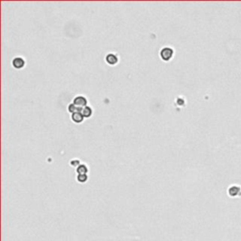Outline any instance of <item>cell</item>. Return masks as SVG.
<instances>
[{"label":"cell","mask_w":241,"mask_h":241,"mask_svg":"<svg viewBox=\"0 0 241 241\" xmlns=\"http://www.w3.org/2000/svg\"><path fill=\"white\" fill-rule=\"evenodd\" d=\"M87 103H88V101H87V99H86V97H84V96H76L75 99H74V105H75V107L77 108H79L80 110L82 109V108H86L87 107Z\"/></svg>","instance_id":"6da1fadb"},{"label":"cell","mask_w":241,"mask_h":241,"mask_svg":"<svg viewBox=\"0 0 241 241\" xmlns=\"http://www.w3.org/2000/svg\"><path fill=\"white\" fill-rule=\"evenodd\" d=\"M160 56H161V58L163 60H169L172 58V56H173V50L172 48H169V47H164L162 49V50L160 51Z\"/></svg>","instance_id":"7a4b0ae2"},{"label":"cell","mask_w":241,"mask_h":241,"mask_svg":"<svg viewBox=\"0 0 241 241\" xmlns=\"http://www.w3.org/2000/svg\"><path fill=\"white\" fill-rule=\"evenodd\" d=\"M12 65H13L14 68L21 69V68H23L24 65H25V60H24V59L17 56V58H14L12 59Z\"/></svg>","instance_id":"3957f363"},{"label":"cell","mask_w":241,"mask_h":241,"mask_svg":"<svg viewBox=\"0 0 241 241\" xmlns=\"http://www.w3.org/2000/svg\"><path fill=\"white\" fill-rule=\"evenodd\" d=\"M72 120H73V122L75 123V124H80V123L83 122L84 116L82 115V113L80 111H77V112L73 113V114H72Z\"/></svg>","instance_id":"277c9868"},{"label":"cell","mask_w":241,"mask_h":241,"mask_svg":"<svg viewBox=\"0 0 241 241\" xmlns=\"http://www.w3.org/2000/svg\"><path fill=\"white\" fill-rule=\"evenodd\" d=\"M105 61H107L108 64H110V65H115L116 63L118 62V58H117L116 55L110 53V54L107 55V56H105Z\"/></svg>","instance_id":"5b68a950"},{"label":"cell","mask_w":241,"mask_h":241,"mask_svg":"<svg viewBox=\"0 0 241 241\" xmlns=\"http://www.w3.org/2000/svg\"><path fill=\"white\" fill-rule=\"evenodd\" d=\"M238 191L241 192V188L240 187H237V186H232L231 188H229V190H228V193L229 195H231L232 197H236L237 195H240L238 194Z\"/></svg>","instance_id":"8992f818"},{"label":"cell","mask_w":241,"mask_h":241,"mask_svg":"<svg viewBox=\"0 0 241 241\" xmlns=\"http://www.w3.org/2000/svg\"><path fill=\"white\" fill-rule=\"evenodd\" d=\"M80 112L82 113V115L84 116V118H89L91 116V114H93V109H91L90 107H87L86 108H84L80 110Z\"/></svg>","instance_id":"52a82bcc"},{"label":"cell","mask_w":241,"mask_h":241,"mask_svg":"<svg viewBox=\"0 0 241 241\" xmlns=\"http://www.w3.org/2000/svg\"><path fill=\"white\" fill-rule=\"evenodd\" d=\"M76 172L78 174H87L88 172V167L85 164H80L76 168Z\"/></svg>","instance_id":"ba28073f"},{"label":"cell","mask_w":241,"mask_h":241,"mask_svg":"<svg viewBox=\"0 0 241 241\" xmlns=\"http://www.w3.org/2000/svg\"><path fill=\"white\" fill-rule=\"evenodd\" d=\"M76 179L79 183H85L88 180V175L87 174H77Z\"/></svg>","instance_id":"9c48e42d"},{"label":"cell","mask_w":241,"mask_h":241,"mask_svg":"<svg viewBox=\"0 0 241 241\" xmlns=\"http://www.w3.org/2000/svg\"><path fill=\"white\" fill-rule=\"evenodd\" d=\"M68 111L71 112V113H72V114H73V113H75V112H77V111H80V109H79V108H77L74 104H70V105H68Z\"/></svg>","instance_id":"30bf717a"},{"label":"cell","mask_w":241,"mask_h":241,"mask_svg":"<svg viewBox=\"0 0 241 241\" xmlns=\"http://www.w3.org/2000/svg\"><path fill=\"white\" fill-rule=\"evenodd\" d=\"M71 165H72L73 167H78L80 164H79V160H72L71 161Z\"/></svg>","instance_id":"8fae6325"}]
</instances>
